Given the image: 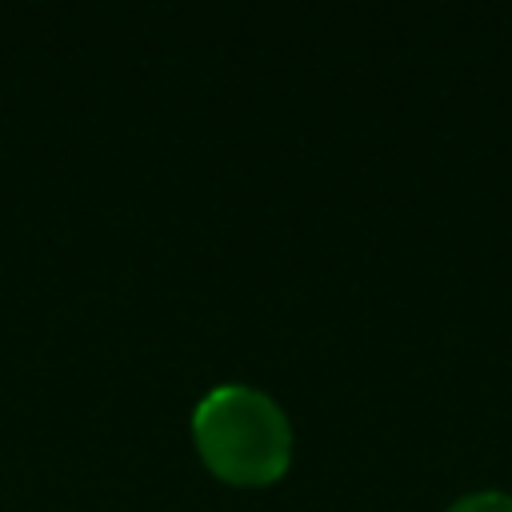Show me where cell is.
Segmentation results:
<instances>
[{"instance_id": "obj_1", "label": "cell", "mask_w": 512, "mask_h": 512, "mask_svg": "<svg viewBox=\"0 0 512 512\" xmlns=\"http://www.w3.org/2000/svg\"><path fill=\"white\" fill-rule=\"evenodd\" d=\"M200 460L228 484H272L292 464L288 412L252 384H216L192 412Z\"/></svg>"}, {"instance_id": "obj_2", "label": "cell", "mask_w": 512, "mask_h": 512, "mask_svg": "<svg viewBox=\"0 0 512 512\" xmlns=\"http://www.w3.org/2000/svg\"><path fill=\"white\" fill-rule=\"evenodd\" d=\"M444 512H512V496L508 492H468V496L452 500Z\"/></svg>"}]
</instances>
